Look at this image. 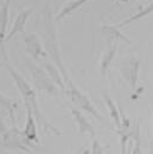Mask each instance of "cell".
<instances>
[{"label": "cell", "mask_w": 153, "mask_h": 154, "mask_svg": "<svg viewBox=\"0 0 153 154\" xmlns=\"http://www.w3.org/2000/svg\"><path fill=\"white\" fill-rule=\"evenodd\" d=\"M116 2H130V0H116Z\"/></svg>", "instance_id": "cell-20"}, {"label": "cell", "mask_w": 153, "mask_h": 154, "mask_svg": "<svg viewBox=\"0 0 153 154\" xmlns=\"http://www.w3.org/2000/svg\"><path fill=\"white\" fill-rule=\"evenodd\" d=\"M38 63L44 68V70L48 72V75L50 76V78L54 81V83L57 85L58 88L62 89V90H64V89H65V84H64L63 77L61 75V72H59L57 66H56L52 62H50L49 59H46V58L40 59Z\"/></svg>", "instance_id": "cell-13"}, {"label": "cell", "mask_w": 153, "mask_h": 154, "mask_svg": "<svg viewBox=\"0 0 153 154\" xmlns=\"http://www.w3.org/2000/svg\"><path fill=\"white\" fill-rule=\"evenodd\" d=\"M71 115L74 117V121L77 126V131L80 135L88 134L92 137L95 136V128L94 126L88 121V119L82 114V112L78 108H73L71 109Z\"/></svg>", "instance_id": "cell-10"}, {"label": "cell", "mask_w": 153, "mask_h": 154, "mask_svg": "<svg viewBox=\"0 0 153 154\" xmlns=\"http://www.w3.org/2000/svg\"><path fill=\"white\" fill-rule=\"evenodd\" d=\"M55 18L50 11V8L48 7V10L45 8V16H44V38H43V46L46 51V54L49 56H51L52 63L56 65L61 72V75L63 77L64 84H68L71 78L69 77L63 60L61 56V51H59V46H58V39H57V31H56V26H55Z\"/></svg>", "instance_id": "cell-2"}, {"label": "cell", "mask_w": 153, "mask_h": 154, "mask_svg": "<svg viewBox=\"0 0 153 154\" xmlns=\"http://www.w3.org/2000/svg\"><path fill=\"white\" fill-rule=\"evenodd\" d=\"M33 10L32 7H29V8H25V10H21L19 13L17 14L16 19L13 21V25L10 30L8 33H6V38H5V42H8L13 38L18 33H23L24 32V27H25V24L26 21L29 20V18L31 17Z\"/></svg>", "instance_id": "cell-9"}, {"label": "cell", "mask_w": 153, "mask_h": 154, "mask_svg": "<svg viewBox=\"0 0 153 154\" xmlns=\"http://www.w3.org/2000/svg\"><path fill=\"white\" fill-rule=\"evenodd\" d=\"M100 31L109 39V42H123L126 44H132V40H130V38L123 35L121 30L115 25H101Z\"/></svg>", "instance_id": "cell-15"}, {"label": "cell", "mask_w": 153, "mask_h": 154, "mask_svg": "<svg viewBox=\"0 0 153 154\" xmlns=\"http://www.w3.org/2000/svg\"><path fill=\"white\" fill-rule=\"evenodd\" d=\"M0 108L4 114H6L12 126H16V112L18 108V101L5 96L0 93Z\"/></svg>", "instance_id": "cell-12"}, {"label": "cell", "mask_w": 153, "mask_h": 154, "mask_svg": "<svg viewBox=\"0 0 153 154\" xmlns=\"http://www.w3.org/2000/svg\"><path fill=\"white\" fill-rule=\"evenodd\" d=\"M92 139H93V148H92V153H103L106 148L100 143V141L96 139L95 136H93Z\"/></svg>", "instance_id": "cell-19"}, {"label": "cell", "mask_w": 153, "mask_h": 154, "mask_svg": "<svg viewBox=\"0 0 153 154\" xmlns=\"http://www.w3.org/2000/svg\"><path fill=\"white\" fill-rule=\"evenodd\" d=\"M68 93V96L70 97V100L73 101V103L80 110H83L90 115L96 117L97 120H102V116L100 115V113L97 112L94 104L92 103V101L89 100V97L84 95L76 85L74 84L73 81H70L68 84H65V89Z\"/></svg>", "instance_id": "cell-5"}, {"label": "cell", "mask_w": 153, "mask_h": 154, "mask_svg": "<svg viewBox=\"0 0 153 154\" xmlns=\"http://www.w3.org/2000/svg\"><path fill=\"white\" fill-rule=\"evenodd\" d=\"M153 11V5L152 2L148 5V6H146V7H144V8H141L139 12H136L134 16L132 17H130V18H127V19L122 20V21H120V23H117L115 26L116 27H119V29H121V27H125V26H127V25H130V24H132L134 21H138V20L142 19V18H145V17H147L148 14H151Z\"/></svg>", "instance_id": "cell-18"}, {"label": "cell", "mask_w": 153, "mask_h": 154, "mask_svg": "<svg viewBox=\"0 0 153 154\" xmlns=\"http://www.w3.org/2000/svg\"><path fill=\"white\" fill-rule=\"evenodd\" d=\"M23 40L25 44L26 52L31 56L32 60L38 63L40 59L46 58L48 54L43 46V43L40 42L38 36L33 32H23Z\"/></svg>", "instance_id": "cell-7"}, {"label": "cell", "mask_w": 153, "mask_h": 154, "mask_svg": "<svg viewBox=\"0 0 153 154\" xmlns=\"http://www.w3.org/2000/svg\"><path fill=\"white\" fill-rule=\"evenodd\" d=\"M90 1H94V0H71V1H68L67 4H64L62 6V8L59 10L56 16H54V18L56 21H59V20L64 19L65 17L70 16L71 13L76 12L77 10H80L83 5L90 2Z\"/></svg>", "instance_id": "cell-14"}, {"label": "cell", "mask_w": 153, "mask_h": 154, "mask_svg": "<svg viewBox=\"0 0 153 154\" xmlns=\"http://www.w3.org/2000/svg\"><path fill=\"white\" fill-rule=\"evenodd\" d=\"M0 146L10 151H20L25 153L32 152L33 147L16 126L8 128L2 116H0Z\"/></svg>", "instance_id": "cell-3"}, {"label": "cell", "mask_w": 153, "mask_h": 154, "mask_svg": "<svg viewBox=\"0 0 153 154\" xmlns=\"http://www.w3.org/2000/svg\"><path fill=\"white\" fill-rule=\"evenodd\" d=\"M4 59H5V68L8 71V75L11 76L12 81L14 82V84H16V87L18 89V91L20 93V96L23 98V102L25 104V108L26 109H30L32 112V114H33L36 121H37V126L42 129V132L46 135H50V134L62 135V132L59 129H57L55 126H52V123L46 119V116L44 115L43 112L40 110L35 88H32L27 83V81L24 77L20 76L19 74L11 66V64L7 60V57L4 58Z\"/></svg>", "instance_id": "cell-1"}, {"label": "cell", "mask_w": 153, "mask_h": 154, "mask_svg": "<svg viewBox=\"0 0 153 154\" xmlns=\"http://www.w3.org/2000/svg\"><path fill=\"white\" fill-rule=\"evenodd\" d=\"M139 71H140V62L135 57H128L120 64V72L121 76L125 78L127 84L130 85L131 90L136 89L138 78H139Z\"/></svg>", "instance_id": "cell-6"}, {"label": "cell", "mask_w": 153, "mask_h": 154, "mask_svg": "<svg viewBox=\"0 0 153 154\" xmlns=\"http://www.w3.org/2000/svg\"><path fill=\"white\" fill-rule=\"evenodd\" d=\"M10 5L11 0H4L0 7V52L2 58H6V51L4 48V43L6 38V32H7V25H8V17H10Z\"/></svg>", "instance_id": "cell-8"}, {"label": "cell", "mask_w": 153, "mask_h": 154, "mask_svg": "<svg viewBox=\"0 0 153 154\" xmlns=\"http://www.w3.org/2000/svg\"><path fill=\"white\" fill-rule=\"evenodd\" d=\"M24 137L30 142V143H37L38 142V133H37V123L36 119L30 109H26V123L25 128L21 131Z\"/></svg>", "instance_id": "cell-11"}, {"label": "cell", "mask_w": 153, "mask_h": 154, "mask_svg": "<svg viewBox=\"0 0 153 154\" xmlns=\"http://www.w3.org/2000/svg\"><path fill=\"white\" fill-rule=\"evenodd\" d=\"M26 68L31 75L33 85L37 90L48 93L49 95H52V96H57L59 94L58 93L59 88L54 83V81L50 78L48 72L44 70V68L39 63L27 59L26 60Z\"/></svg>", "instance_id": "cell-4"}, {"label": "cell", "mask_w": 153, "mask_h": 154, "mask_svg": "<svg viewBox=\"0 0 153 154\" xmlns=\"http://www.w3.org/2000/svg\"><path fill=\"white\" fill-rule=\"evenodd\" d=\"M103 100L106 102V106L108 108V112H109V115H111V119L112 121L114 122V126L116 129H119L121 127V113L119 112L116 104L114 103V101L111 98V96L107 94V93H103Z\"/></svg>", "instance_id": "cell-17"}, {"label": "cell", "mask_w": 153, "mask_h": 154, "mask_svg": "<svg viewBox=\"0 0 153 154\" xmlns=\"http://www.w3.org/2000/svg\"><path fill=\"white\" fill-rule=\"evenodd\" d=\"M109 43H111V45L102 55V59L100 63V74L102 77L106 76L113 59L116 56V52H117V42H109Z\"/></svg>", "instance_id": "cell-16"}]
</instances>
